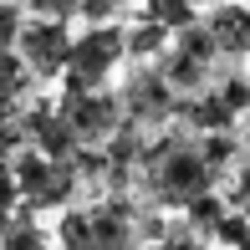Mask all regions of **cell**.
I'll list each match as a JSON object with an SVG mask.
<instances>
[{"mask_svg": "<svg viewBox=\"0 0 250 250\" xmlns=\"http://www.w3.org/2000/svg\"><path fill=\"white\" fill-rule=\"evenodd\" d=\"M138 209H133V199L128 194H102L92 204H66L62 209V230H56V240L62 245H97V250H107V245H133V240H143V230H138Z\"/></svg>", "mask_w": 250, "mask_h": 250, "instance_id": "2", "label": "cell"}, {"mask_svg": "<svg viewBox=\"0 0 250 250\" xmlns=\"http://www.w3.org/2000/svg\"><path fill=\"white\" fill-rule=\"evenodd\" d=\"M204 5H220V0H204Z\"/></svg>", "mask_w": 250, "mask_h": 250, "instance_id": "14", "label": "cell"}, {"mask_svg": "<svg viewBox=\"0 0 250 250\" xmlns=\"http://www.w3.org/2000/svg\"><path fill=\"white\" fill-rule=\"evenodd\" d=\"M204 31H209L214 51L230 56V62H245L250 56V5L245 0H220L204 16Z\"/></svg>", "mask_w": 250, "mask_h": 250, "instance_id": "7", "label": "cell"}, {"mask_svg": "<svg viewBox=\"0 0 250 250\" xmlns=\"http://www.w3.org/2000/svg\"><path fill=\"white\" fill-rule=\"evenodd\" d=\"M184 107V97L168 87V77L158 72V62H138L128 72V82H123V112H128L133 128L143 133H164L168 118Z\"/></svg>", "mask_w": 250, "mask_h": 250, "instance_id": "5", "label": "cell"}, {"mask_svg": "<svg viewBox=\"0 0 250 250\" xmlns=\"http://www.w3.org/2000/svg\"><path fill=\"white\" fill-rule=\"evenodd\" d=\"M245 133H250V107H245Z\"/></svg>", "mask_w": 250, "mask_h": 250, "instance_id": "13", "label": "cell"}, {"mask_svg": "<svg viewBox=\"0 0 250 250\" xmlns=\"http://www.w3.org/2000/svg\"><path fill=\"white\" fill-rule=\"evenodd\" d=\"M72 41H77V36H72V26H66V21L36 16V21H26L16 51H21V62L31 66V77H36V82H51V77H62L66 62H72Z\"/></svg>", "mask_w": 250, "mask_h": 250, "instance_id": "6", "label": "cell"}, {"mask_svg": "<svg viewBox=\"0 0 250 250\" xmlns=\"http://www.w3.org/2000/svg\"><path fill=\"white\" fill-rule=\"evenodd\" d=\"M21 31H26V5H16V0H0V51H16Z\"/></svg>", "mask_w": 250, "mask_h": 250, "instance_id": "10", "label": "cell"}, {"mask_svg": "<svg viewBox=\"0 0 250 250\" xmlns=\"http://www.w3.org/2000/svg\"><path fill=\"white\" fill-rule=\"evenodd\" d=\"M168 41H174V31H168V26L138 16V26H128V62H158V56L168 51Z\"/></svg>", "mask_w": 250, "mask_h": 250, "instance_id": "8", "label": "cell"}, {"mask_svg": "<svg viewBox=\"0 0 250 250\" xmlns=\"http://www.w3.org/2000/svg\"><path fill=\"white\" fill-rule=\"evenodd\" d=\"M56 112H62L66 133L77 138V148H102V143L128 123L123 92H107V87H77V92H62Z\"/></svg>", "mask_w": 250, "mask_h": 250, "instance_id": "4", "label": "cell"}, {"mask_svg": "<svg viewBox=\"0 0 250 250\" xmlns=\"http://www.w3.org/2000/svg\"><path fill=\"white\" fill-rule=\"evenodd\" d=\"M123 62H128V31L112 26V21H92L72 41V62L62 72V87L66 92H77V87H107Z\"/></svg>", "mask_w": 250, "mask_h": 250, "instance_id": "3", "label": "cell"}, {"mask_svg": "<svg viewBox=\"0 0 250 250\" xmlns=\"http://www.w3.org/2000/svg\"><path fill=\"white\" fill-rule=\"evenodd\" d=\"M133 179H138L143 194L153 204H164V209H184V204H194L199 194L220 189V174H214V164L204 158L199 138H184V133H153Z\"/></svg>", "mask_w": 250, "mask_h": 250, "instance_id": "1", "label": "cell"}, {"mask_svg": "<svg viewBox=\"0 0 250 250\" xmlns=\"http://www.w3.org/2000/svg\"><path fill=\"white\" fill-rule=\"evenodd\" d=\"M230 204H235V209H245V214H250V158H245V164H235V168H230Z\"/></svg>", "mask_w": 250, "mask_h": 250, "instance_id": "12", "label": "cell"}, {"mask_svg": "<svg viewBox=\"0 0 250 250\" xmlns=\"http://www.w3.org/2000/svg\"><path fill=\"white\" fill-rule=\"evenodd\" d=\"M138 16H148V21H158L168 31H184V26L199 21V0H143Z\"/></svg>", "mask_w": 250, "mask_h": 250, "instance_id": "9", "label": "cell"}, {"mask_svg": "<svg viewBox=\"0 0 250 250\" xmlns=\"http://www.w3.org/2000/svg\"><path fill=\"white\" fill-rule=\"evenodd\" d=\"M26 16H56V21H72L82 16V0H21Z\"/></svg>", "mask_w": 250, "mask_h": 250, "instance_id": "11", "label": "cell"}]
</instances>
